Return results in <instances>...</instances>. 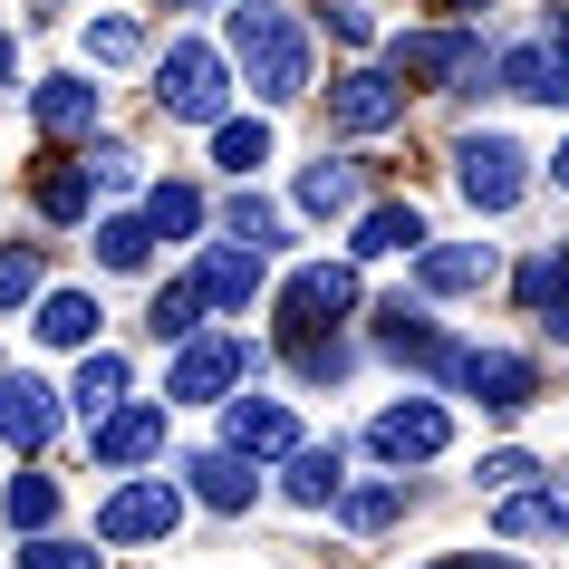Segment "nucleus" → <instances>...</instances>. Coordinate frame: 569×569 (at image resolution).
I'll return each instance as SVG.
<instances>
[{"label":"nucleus","mask_w":569,"mask_h":569,"mask_svg":"<svg viewBox=\"0 0 569 569\" xmlns=\"http://www.w3.org/2000/svg\"><path fill=\"white\" fill-rule=\"evenodd\" d=\"M222 59L251 78L261 107L309 97V39H300V20H290L280 0H232V49H222Z\"/></svg>","instance_id":"nucleus-1"},{"label":"nucleus","mask_w":569,"mask_h":569,"mask_svg":"<svg viewBox=\"0 0 569 569\" xmlns=\"http://www.w3.org/2000/svg\"><path fill=\"white\" fill-rule=\"evenodd\" d=\"M154 107L174 126H222L232 117V59H222L212 39H174V49L154 59Z\"/></svg>","instance_id":"nucleus-2"},{"label":"nucleus","mask_w":569,"mask_h":569,"mask_svg":"<svg viewBox=\"0 0 569 569\" xmlns=\"http://www.w3.org/2000/svg\"><path fill=\"white\" fill-rule=\"evenodd\" d=\"M387 78H396V88H473V78H482V39L473 30L387 39Z\"/></svg>","instance_id":"nucleus-3"},{"label":"nucleus","mask_w":569,"mask_h":569,"mask_svg":"<svg viewBox=\"0 0 569 569\" xmlns=\"http://www.w3.org/2000/svg\"><path fill=\"white\" fill-rule=\"evenodd\" d=\"M445 377H453V396H473L482 416H521L540 396V367L521 358V348H453Z\"/></svg>","instance_id":"nucleus-4"},{"label":"nucleus","mask_w":569,"mask_h":569,"mask_svg":"<svg viewBox=\"0 0 569 569\" xmlns=\"http://www.w3.org/2000/svg\"><path fill=\"white\" fill-rule=\"evenodd\" d=\"M453 183H463L473 212H511L531 193V154L511 146V136H463V146H453Z\"/></svg>","instance_id":"nucleus-5"},{"label":"nucleus","mask_w":569,"mask_h":569,"mask_svg":"<svg viewBox=\"0 0 569 569\" xmlns=\"http://www.w3.org/2000/svg\"><path fill=\"white\" fill-rule=\"evenodd\" d=\"M348 309H358V270L348 261H309V270L280 280V329L290 338H329Z\"/></svg>","instance_id":"nucleus-6"},{"label":"nucleus","mask_w":569,"mask_h":569,"mask_svg":"<svg viewBox=\"0 0 569 569\" xmlns=\"http://www.w3.org/2000/svg\"><path fill=\"white\" fill-rule=\"evenodd\" d=\"M251 367H261V348H251V338H183L164 396H174V406H212V396H232Z\"/></svg>","instance_id":"nucleus-7"},{"label":"nucleus","mask_w":569,"mask_h":569,"mask_svg":"<svg viewBox=\"0 0 569 569\" xmlns=\"http://www.w3.org/2000/svg\"><path fill=\"white\" fill-rule=\"evenodd\" d=\"M492 88L521 97V107H569V39L540 30V39H511L492 59Z\"/></svg>","instance_id":"nucleus-8"},{"label":"nucleus","mask_w":569,"mask_h":569,"mask_svg":"<svg viewBox=\"0 0 569 569\" xmlns=\"http://www.w3.org/2000/svg\"><path fill=\"white\" fill-rule=\"evenodd\" d=\"M445 445H453V416L435 406V396H406V406H387V416L367 425V453L396 463V473H406V463H435Z\"/></svg>","instance_id":"nucleus-9"},{"label":"nucleus","mask_w":569,"mask_h":569,"mask_svg":"<svg viewBox=\"0 0 569 569\" xmlns=\"http://www.w3.org/2000/svg\"><path fill=\"white\" fill-rule=\"evenodd\" d=\"M174 521H183V482H126V492L97 502V540H117V550H136V540H174Z\"/></svg>","instance_id":"nucleus-10"},{"label":"nucleus","mask_w":569,"mask_h":569,"mask_svg":"<svg viewBox=\"0 0 569 569\" xmlns=\"http://www.w3.org/2000/svg\"><path fill=\"white\" fill-rule=\"evenodd\" d=\"M329 126H348V136H387V126H406V88H396L387 68H348L329 88Z\"/></svg>","instance_id":"nucleus-11"},{"label":"nucleus","mask_w":569,"mask_h":569,"mask_svg":"<svg viewBox=\"0 0 569 569\" xmlns=\"http://www.w3.org/2000/svg\"><path fill=\"white\" fill-rule=\"evenodd\" d=\"M222 453L241 463H270V453H300V425L280 396H232V416H222Z\"/></svg>","instance_id":"nucleus-12"},{"label":"nucleus","mask_w":569,"mask_h":569,"mask_svg":"<svg viewBox=\"0 0 569 569\" xmlns=\"http://www.w3.org/2000/svg\"><path fill=\"white\" fill-rule=\"evenodd\" d=\"M59 435V387H39V377H0V445L10 453H39Z\"/></svg>","instance_id":"nucleus-13"},{"label":"nucleus","mask_w":569,"mask_h":569,"mask_svg":"<svg viewBox=\"0 0 569 569\" xmlns=\"http://www.w3.org/2000/svg\"><path fill=\"white\" fill-rule=\"evenodd\" d=\"M270 280V251H241V241H222V251H203V270H193V290H203V309H251Z\"/></svg>","instance_id":"nucleus-14"},{"label":"nucleus","mask_w":569,"mask_h":569,"mask_svg":"<svg viewBox=\"0 0 569 569\" xmlns=\"http://www.w3.org/2000/svg\"><path fill=\"white\" fill-rule=\"evenodd\" d=\"M88 445H97V463L136 473V463H154V445H164V406H117V416H97Z\"/></svg>","instance_id":"nucleus-15"},{"label":"nucleus","mask_w":569,"mask_h":569,"mask_svg":"<svg viewBox=\"0 0 569 569\" xmlns=\"http://www.w3.org/2000/svg\"><path fill=\"white\" fill-rule=\"evenodd\" d=\"M183 473H193V482H183V492H193V502H203V511H222V521H232V511H251V502H261V473H251L241 453H222V445H212V453H193Z\"/></svg>","instance_id":"nucleus-16"},{"label":"nucleus","mask_w":569,"mask_h":569,"mask_svg":"<svg viewBox=\"0 0 569 569\" xmlns=\"http://www.w3.org/2000/svg\"><path fill=\"white\" fill-rule=\"evenodd\" d=\"M416 280L435 290V300H463V290L492 280V241H425V251H416Z\"/></svg>","instance_id":"nucleus-17"},{"label":"nucleus","mask_w":569,"mask_h":569,"mask_svg":"<svg viewBox=\"0 0 569 569\" xmlns=\"http://www.w3.org/2000/svg\"><path fill=\"white\" fill-rule=\"evenodd\" d=\"M377 348H387L396 367H445L453 348H445V329L425 319V309H406V300H387L377 309Z\"/></svg>","instance_id":"nucleus-18"},{"label":"nucleus","mask_w":569,"mask_h":569,"mask_svg":"<svg viewBox=\"0 0 569 569\" xmlns=\"http://www.w3.org/2000/svg\"><path fill=\"white\" fill-rule=\"evenodd\" d=\"M97 107H107V88H88V78H39L30 88V117L49 136H97Z\"/></svg>","instance_id":"nucleus-19"},{"label":"nucleus","mask_w":569,"mask_h":569,"mask_svg":"<svg viewBox=\"0 0 569 569\" xmlns=\"http://www.w3.org/2000/svg\"><path fill=\"white\" fill-rule=\"evenodd\" d=\"M97 319H107V309H97L88 290H39V319H30V329L49 338V348H78V358H88V348H97Z\"/></svg>","instance_id":"nucleus-20"},{"label":"nucleus","mask_w":569,"mask_h":569,"mask_svg":"<svg viewBox=\"0 0 569 569\" xmlns=\"http://www.w3.org/2000/svg\"><path fill=\"white\" fill-rule=\"evenodd\" d=\"M68 406H78L88 425L126 406V358H117V348H88V358H78V377H68Z\"/></svg>","instance_id":"nucleus-21"},{"label":"nucleus","mask_w":569,"mask_h":569,"mask_svg":"<svg viewBox=\"0 0 569 569\" xmlns=\"http://www.w3.org/2000/svg\"><path fill=\"white\" fill-rule=\"evenodd\" d=\"M358 261H387V251H425V212L416 203H377L358 212V241H348Z\"/></svg>","instance_id":"nucleus-22"},{"label":"nucleus","mask_w":569,"mask_h":569,"mask_svg":"<svg viewBox=\"0 0 569 569\" xmlns=\"http://www.w3.org/2000/svg\"><path fill=\"white\" fill-rule=\"evenodd\" d=\"M338 463H348V453H338V445H300V453H290V482H280V492H290V502H300V511L338 502V492H348V473H338Z\"/></svg>","instance_id":"nucleus-23"},{"label":"nucleus","mask_w":569,"mask_h":569,"mask_svg":"<svg viewBox=\"0 0 569 569\" xmlns=\"http://www.w3.org/2000/svg\"><path fill=\"white\" fill-rule=\"evenodd\" d=\"M358 193H367V174L358 164H338V154H319V164H300V212H358Z\"/></svg>","instance_id":"nucleus-24"},{"label":"nucleus","mask_w":569,"mask_h":569,"mask_svg":"<svg viewBox=\"0 0 569 569\" xmlns=\"http://www.w3.org/2000/svg\"><path fill=\"white\" fill-rule=\"evenodd\" d=\"M212 164L251 183L270 164V117H222V126H212Z\"/></svg>","instance_id":"nucleus-25"},{"label":"nucleus","mask_w":569,"mask_h":569,"mask_svg":"<svg viewBox=\"0 0 569 569\" xmlns=\"http://www.w3.org/2000/svg\"><path fill=\"white\" fill-rule=\"evenodd\" d=\"M136 222H146L154 241H183V232H203V193H193V183H154Z\"/></svg>","instance_id":"nucleus-26"},{"label":"nucleus","mask_w":569,"mask_h":569,"mask_svg":"<svg viewBox=\"0 0 569 569\" xmlns=\"http://www.w3.org/2000/svg\"><path fill=\"white\" fill-rule=\"evenodd\" d=\"M146 329L164 338V348L203 338V290H193V280H164V290H154V309H146Z\"/></svg>","instance_id":"nucleus-27"},{"label":"nucleus","mask_w":569,"mask_h":569,"mask_svg":"<svg viewBox=\"0 0 569 569\" xmlns=\"http://www.w3.org/2000/svg\"><path fill=\"white\" fill-rule=\"evenodd\" d=\"M0 511H10V531H49V521H59V482L49 473H10V492H0Z\"/></svg>","instance_id":"nucleus-28"},{"label":"nucleus","mask_w":569,"mask_h":569,"mask_svg":"<svg viewBox=\"0 0 569 569\" xmlns=\"http://www.w3.org/2000/svg\"><path fill=\"white\" fill-rule=\"evenodd\" d=\"M88 203H97L88 164H49V174H39V212H49V222H88Z\"/></svg>","instance_id":"nucleus-29"},{"label":"nucleus","mask_w":569,"mask_h":569,"mask_svg":"<svg viewBox=\"0 0 569 569\" xmlns=\"http://www.w3.org/2000/svg\"><path fill=\"white\" fill-rule=\"evenodd\" d=\"M97 261H107V270H146L154 261V232L136 222V212H126V222H97Z\"/></svg>","instance_id":"nucleus-30"},{"label":"nucleus","mask_w":569,"mask_h":569,"mask_svg":"<svg viewBox=\"0 0 569 569\" xmlns=\"http://www.w3.org/2000/svg\"><path fill=\"white\" fill-rule=\"evenodd\" d=\"M222 232H232L241 251H270V241H280V212H270L261 193H232V203H222Z\"/></svg>","instance_id":"nucleus-31"},{"label":"nucleus","mask_w":569,"mask_h":569,"mask_svg":"<svg viewBox=\"0 0 569 569\" xmlns=\"http://www.w3.org/2000/svg\"><path fill=\"white\" fill-rule=\"evenodd\" d=\"M338 511H348V531H387L396 511H406V473H396V482H367V492H348Z\"/></svg>","instance_id":"nucleus-32"},{"label":"nucleus","mask_w":569,"mask_h":569,"mask_svg":"<svg viewBox=\"0 0 569 569\" xmlns=\"http://www.w3.org/2000/svg\"><path fill=\"white\" fill-rule=\"evenodd\" d=\"M39 280H49V270H39V251H30V241H10V251H0V309H30Z\"/></svg>","instance_id":"nucleus-33"},{"label":"nucleus","mask_w":569,"mask_h":569,"mask_svg":"<svg viewBox=\"0 0 569 569\" xmlns=\"http://www.w3.org/2000/svg\"><path fill=\"white\" fill-rule=\"evenodd\" d=\"M107 550H88V540H59V531H39V540H20V569H97Z\"/></svg>","instance_id":"nucleus-34"},{"label":"nucleus","mask_w":569,"mask_h":569,"mask_svg":"<svg viewBox=\"0 0 569 569\" xmlns=\"http://www.w3.org/2000/svg\"><path fill=\"white\" fill-rule=\"evenodd\" d=\"M560 241H550V251H531V261H521V270H511V290H521V309H540V300H550V290H560Z\"/></svg>","instance_id":"nucleus-35"},{"label":"nucleus","mask_w":569,"mask_h":569,"mask_svg":"<svg viewBox=\"0 0 569 569\" xmlns=\"http://www.w3.org/2000/svg\"><path fill=\"white\" fill-rule=\"evenodd\" d=\"M290 358H300V377H319V387H338V377H348V348H338V338H290Z\"/></svg>","instance_id":"nucleus-36"},{"label":"nucleus","mask_w":569,"mask_h":569,"mask_svg":"<svg viewBox=\"0 0 569 569\" xmlns=\"http://www.w3.org/2000/svg\"><path fill=\"white\" fill-rule=\"evenodd\" d=\"M136 49H146V30H136V20H97V30H88V59H97V68H126Z\"/></svg>","instance_id":"nucleus-37"},{"label":"nucleus","mask_w":569,"mask_h":569,"mask_svg":"<svg viewBox=\"0 0 569 569\" xmlns=\"http://www.w3.org/2000/svg\"><path fill=\"white\" fill-rule=\"evenodd\" d=\"M492 531H502V540H531V531H550V511H540V492H511Z\"/></svg>","instance_id":"nucleus-38"},{"label":"nucleus","mask_w":569,"mask_h":569,"mask_svg":"<svg viewBox=\"0 0 569 569\" xmlns=\"http://www.w3.org/2000/svg\"><path fill=\"white\" fill-rule=\"evenodd\" d=\"M88 183H107V193H126V183H136V154H126V146H97V154H88Z\"/></svg>","instance_id":"nucleus-39"},{"label":"nucleus","mask_w":569,"mask_h":569,"mask_svg":"<svg viewBox=\"0 0 569 569\" xmlns=\"http://www.w3.org/2000/svg\"><path fill=\"white\" fill-rule=\"evenodd\" d=\"M531 473H540L531 453H482V482H492V492H511V482H531Z\"/></svg>","instance_id":"nucleus-40"},{"label":"nucleus","mask_w":569,"mask_h":569,"mask_svg":"<svg viewBox=\"0 0 569 569\" xmlns=\"http://www.w3.org/2000/svg\"><path fill=\"white\" fill-rule=\"evenodd\" d=\"M531 319H540V329H550V338H560V348H569V270H560V290H550V300H540Z\"/></svg>","instance_id":"nucleus-41"},{"label":"nucleus","mask_w":569,"mask_h":569,"mask_svg":"<svg viewBox=\"0 0 569 569\" xmlns=\"http://www.w3.org/2000/svg\"><path fill=\"white\" fill-rule=\"evenodd\" d=\"M540 511H550V531H569V482H550V492H540Z\"/></svg>","instance_id":"nucleus-42"},{"label":"nucleus","mask_w":569,"mask_h":569,"mask_svg":"<svg viewBox=\"0 0 569 569\" xmlns=\"http://www.w3.org/2000/svg\"><path fill=\"white\" fill-rule=\"evenodd\" d=\"M10 78H20V49H10V39H0V88H10Z\"/></svg>","instance_id":"nucleus-43"},{"label":"nucleus","mask_w":569,"mask_h":569,"mask_svg":"<svg viewBox=\"0 0 569 569\" xmlns=\"http://www.w3.org/2000/svg\"><path fill=\"white\" fill-rule=\"evenodd\" d=\"M550 183H560V193H569V146H560V154H550Z\"/></svg>","instance_id":"nucleus-44"},{"label":"nucleus","mask_w":569,"mask_h":569,"mask_svg":"<svg viewBox=\"0 0 569 569\" xmlns=\"http://www.w3.org/2000/svg\"><path fill=\"white\" fill-rule=\"evenodd\" d=\"M435 569H511V560H435Z\"/></svg>","instance_id":"nucleus-45"},{"label":"nucleus","mask_w":569,"mask_h":569,"mask_svg":"<svg viewBox=\"0 0 569 569\" xmlns=\"http://www.w3.org/2000/svg\"><path fill=\"white\" fill-rule=\"evenodd\" d=\"M164 10H203V0H164Z\"/></svg>","instance_id":"nucleus-46"}]
</instances>
